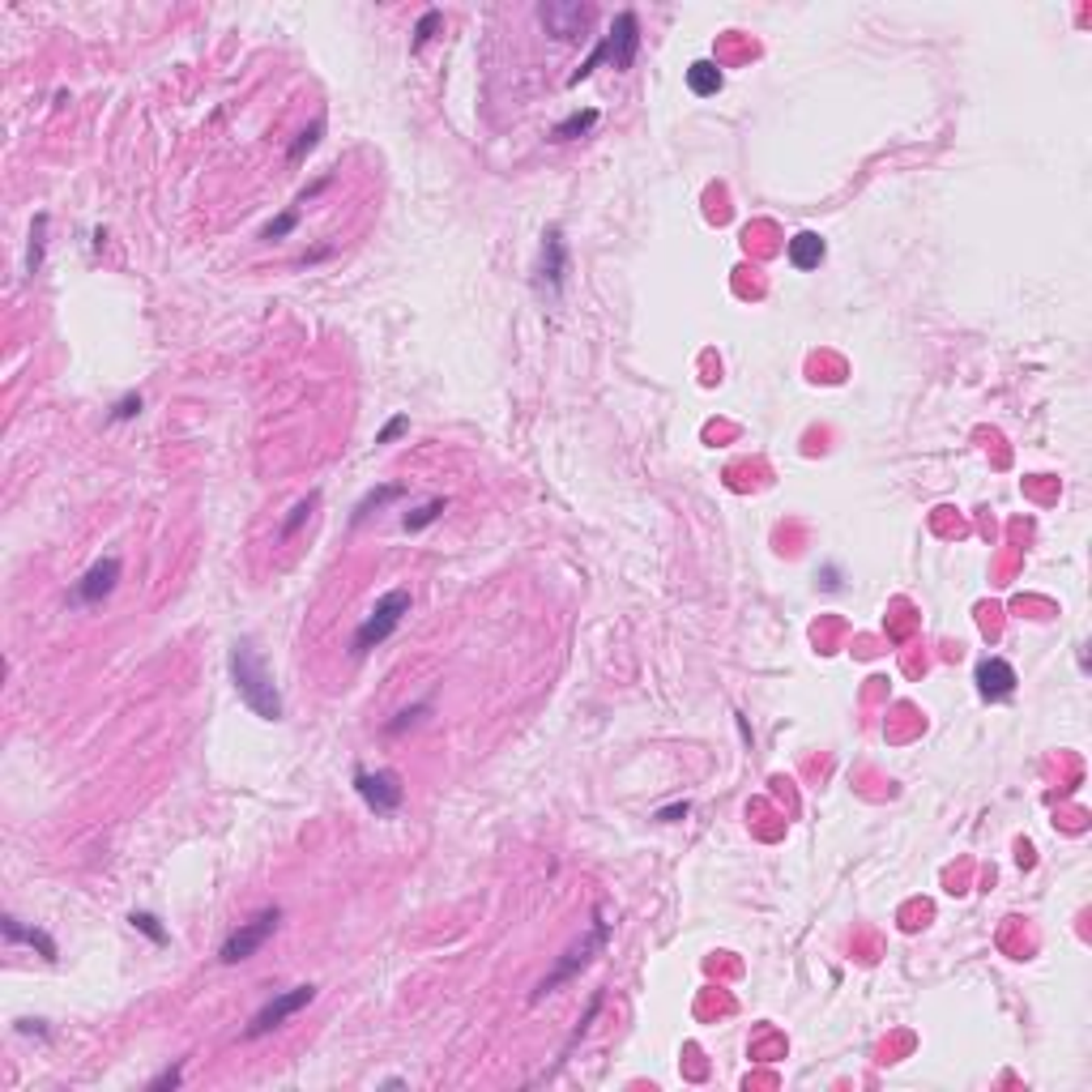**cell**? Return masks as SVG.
<instances>
[{
    "label": "cell",
    "instance_id": "obj_1",
    "mask_svg": "<svg viewBox=\"0 0 1092 1092\" xmlns=\"http://www.w3.org/2000/svg\"><path fill=\"white\" fill-rule=\"evenodd\" d=\"M231 683H235L239 700L248 704L260 722H282V692L253 641L231 644Z\"/></svg>",
    "mask_w": 1092,
    "mask_h": 1092
},
{
    "label": "cell",
    "instance_id": "obj_2",
    "mask_svg": "<svg viewBox=\"0 0 1092 1092\" xmlns=\"http://www.w3.org/2000/svg\"><path fill=\"white\" fill-rule=\"evenodd\" d=\"M636 52H641V18H636L632 9H623L615 22H611V30L602 34V43H597V48L581 60V69L568 77V85H581L597 64H615L619 73H623V69L636 64Z\"/></svg>",
    "mask_w": 1092,
    "mask_h": 1092
},
{
    "label": "cell",
    "instance_id": "obj_3",
    "mask_svg": "<svg viewBox=\"0 0 1092 1092\" xmlns=\"http://www.w3.org/2000/svg\"><path fill=\"white\" fill-rule=\"evenodd\" d=\"M410 606H414V597H410V589H389L385 597H376V606H371V615L355 627V641H350V657H363L371 653L376 644H385L401 627V619L410 615Z\"/></svg>",
    "mask_w": 1092,
    "mask_h": 1092
},
{
    "label": "cell",
    "instance_id": "obj_4",
    "mask_svg": "<svg viewBox=\"0 0 1092 1092\" xmlns=\"http://www.w3.org/2000/svg\"><path fill=\"white\" fill-rule=\"evenodd\" d=\"M606 939H611V922H606V918H602V909H597V913H593V926H589V934L581 939V943H572V948L563 952V960L555 964V973H551V978H542V986L533 990V1003H538V999H546V994H555L563 981H572L576 973H585L589 960L606 948Z\"/></svg>",
    "mask_w": 1092,
    "mask_h": 1092
},
{
    "label": "cell",
    "instance_id": "obj_5",
    "mask_svg": "<svg viewBox=\"0 0 1092 1092\" xmlns=\"http://www.w3.org/2000/svg\"><path fill=\"white\" fill-rule=\"evenodd\" d=\"M278 922H282V909H260L256 918H248V922H239L231 934L223 939V948H218V960L223 964H244V960H253L269 939H274V930H278Z\"/></svg>",
    "mask_w": 1092,
    "mask_h": 1092
},
{
    "label": "cell",
    "instance_id": "obj_6",
    "mask_svg": "<svg viewBox=\"0 0 1092 1092\" xmlns=\"http://www.w3.org/2000/svg\"><path fill=\"white\" fill-rule=\"evenodd\" d=\"M568 286V244H563V226H546L542 231V248H538V269H533V290L542 299H560Z\"/></svg>",
    "mask_w": 1092,
    "mask_h": 1092
},
{
    "label": "cell",
    "instance_id": "obj_7",
    "mask_svg": "<svg viewBox=\"0 0 1092 1092\" xmlns=\"http://www.w3.org/2000/svg\"><path fill=\"white\" fill-rule=\"evenodd\" d=\"M311 999H316V986H311V981H308V986H290V990L274 994V999H269V1003H265V1008L253 1015V1024L244 1029V1037H248V1041H256V1037L274 1033V1029H278V1024H286V1020H290L295 1011L308 1008Z\"/></svg>",
    "mask_w": 1092,
    "mask_h": 1092
},
{
    "label": "cell",
    "instance_id": "obj_8",
    "mask_svg": "<svg viewBox=\"0 0 1092 1092\" xmlns=\"http://www.w3.org/2000/svg\"><path fill=\"white\" fill-rule=\"evenodd\" d=\"M355 794L363 798L367 807L376 815H392L401 807V798H406V789H401V777L392 773V768H355Z\"/></svg>",
    "mask_w": 1092,
    "mask_h": 1092
},
{
    "label": "cell",
    "instance_id": "obj_9",
    "mask_svg": "<svg viewBox=\"0 0 1092 1092\" xmlns=\"http://www.w3.org/2000/svg\"><path fill=\"white\" fill-rule=\"evenodd\" d=\"M538 22L555 39H581L593 22V9L581 0H546V4H538Z\"/></svg>",
    "mask_w": 1092,
    "mask_h": 1092
},
{
    "label": "cell",
    "instance_id": "obj_10",
    "mask_svg": "<svg viewBox=\"0 0 1092 1092\" xmlns=\"http://www.w3.org/2000/svg\"><path fill=\"white\" fill-rule=\"evenodd\" d=\"M973 683H978V696L990 704H1003L1015 696V666L1003 662V657H981L978 671H973Z\"/></svg>",
    "mask_w": 1092,
    "mask_h": 1092
},
{
    "label": "cell",
    "instance_id": "obj_11",
    "mask_svg": "<svg viewBox=\"0 0 1092 1092\" xmlns=\"http://www.w3.org/2000/svg\"><path fill=\"white\" fill-rule=\"evenodd\" d=\"M115 581H120V560H115V555L90 563V572H85L82 581L73 585V602H82V606H99L103 597H112Z\"/></svg>",
    "mask_w": 1092,
    "mask_h": 1092
},
{
    "label": "cell",
    "instance_id": "obj_12",
    "mask_svg": "<svg viewBox=\"0 0 1092 1092\" xmlns=\"http://www.w3.org/2000/svg\"><path fill=\"white\" fill-rule=\"evenodd\" d=\"M0 926H4V939H9V943H26V948H34L43 960H60L56 939H52L48 930H39V926H22L13 913H4V922H0Z\"/></svg>",
    "mask_w": 1092,
    "mask_h": 1092
},
{
    "label": "cell",
    "instance_id": "obj_13",
    "mask_svg": "<svg viewBox=\"0 0 1092 1092\" xmlns=\"http://www.w3.org/2000/svg\"><path fill=\"white\" fill-rule=\"evenodd\" d=\"M789 265L798 269V274H807V269H819L824 265V256H828V244H824V235H815V231H798L794 239H789Z\"/></svg>",
    "mask_w": 1092,
    "mask_h": 1092
},
{
    "label": "cell",
    "instance_id": "obj_14",
    "mask_svg": "<svg viewBox=\"0 0 1092 1092\" xmlns=\"http://www.w3.org/2000/svg\"><path fill=\"white\" fill-rule=\"evenodd\" d=\"M687 85H692L696 99H713V94L726 85V73H722L713 60H696V64H687Z\"/></svg>",
    "mask_w": 1092,
    "mask_h": 1092
},
{
    "label": "cell",
    "instance_id": "obj_15",
    "mask_svg": "<svg viewBox=\"0 0 1092 1092\" xmlns=\"http://www.w3.org/2000/svg\"><path fill=\"white\" fill-rule=\"evenodd\" d=\"M593 124H597V112L585 107V112H572L568 120H560V124L551 128V137H555V141H576V137H585Z\"/></svg>",
    "mask_w": 1092,
    "mask_h": 1092
},
{
    "label": "cell",
    "instance_id": "obj_16",
    "mask_svg": "<svg viewBox=\"0 0 1092 1092\" xmlns=\"http://www.w3.org/2000/svg\"><path fill=\"white\" fill-rule=\"evenodd\" d=\"M43 248H48V214H39L30 226V248H26V274L34 278L43 269Z\"/></svg>",
    "mask_w": 1092,
    "mask_h": 1092
},
{
    "label": "cell",
    "instance_id": "obj_17",
    "mask_svg": "<svg viewBox=\"0 0 1092 1092\" xmlns=\"http://www.w3.org/2000/svg\"><path fill=\"white\" fill-rule=\"evenodd\" d=\"M440 512H444V500H427V504H419L414 512H406V517H401V530H406V533L427 530L431 521H440Z\"/></svg>",
    "mask_w": 1092,
    "mask_h": 1092
},
{
    "label": "cell",
    "instance_id": "obj_18",
    "mask_svg": "<svg viewBox=\"0 0 1092 1092\" xmlns=\"http://www.w3.org/2000/svg\"><path fill=\"white\" fill-rule=\"evenodd\" d=\"M397 495H401V487H376V491H367L363 500L355 504V517H350V521L359 525V521H367V517H371V508L389 504V500H397Z\"/></svg>",
    "mask_w": 1092,
    "mask_h": 1092
},
{
    "label": "cell",
    "instance_id": "obj_19",
    "mask_svg": "<svg viewBox=\"0 0 1092 1092\" xmlns=\"http://www.w3.org/2000/svg\"><path fill=\"white\" fill-rule=\"evenodd\" d=\"M128 922H133V930H141V934H145L150 943H158V948L167 943V930L158 926V918H154V913H145V909H137V913H128Z\"/></svg>",
    "mask_w": 1092,
    "mask_h": 1092
},
{
    "label": "cell",
    "instance_id": "obj_20",
    "mask_svg": "<svg viewBox=\"0 0 1092 1092\" xmlns=\"http://www.w3.org/2000/svg\"><path fill=\"white\" fill-rule=\"evenodd\" d=\"M316 504H320V491H311L308 500H299V504L290 508V517L282 521V538H290V533L299 530V525H304V521L311 517V508H316Z\"/></svg>",
    "mask_w": 1092,
    "mask_h": 1092
},
{
    "label": "cell",
    "instance_id": "obj_21",
    "mask_svg": "<svg viewBox=\"0 0 1092 1092\" xmlns=\"http://www.w3.org/2000/svg\"><path fill=\"white\" fill-rule=\"evenodd\" d=\"M320 133H325V115H320V120H311V128L299 133V141L290 145V163H299L304 154H311V150H316V141H320Z\"/></svg>",
    "mask_w": 1092,
    "mask_h": 1092
},
{
    "label": "cell",
    "instance_id": "obj_22",
    "mask_svg": "<svg viewBox=\"0 0 1092 1092\" xmlns=\"http://www.w3.org/2000/svg\"><path fill=\"white\" fill-rule=\"evenodd\" d=\"M440 22H444V13H440V9H427V13L419 18V26H414V43H410V48L419 52L422 43H427V39H431V34L440 30Z\"/></svg>",
    "mask_w": 1092,
    "mask_h": 1092
},
{
    "label": "cell",
    "instance_id": "obj_23",
    "mask_svg": "<svg viewBox=\"0 0 1092 1092\" xmlns=\"http://www.w3.org/2000/svg\"><path fill=\"white\" fill-rule=\"evenodd\" d=\"M295 223H299V209H286L282 218H274V223L260 231V239H282V235H290V231H295Z\"/></svg>",
    "mask_w": 1092,
    "mask_h": 1092
},
{
    "label": "cell",
    "instance_id": "obj_24",
    "mask_svg": "<svg viewBox=\"0 0 1092 1092\" xmlns=\"http://www.w3.org/2000/svg\"><path fill=\"white\" fill-rule=\"evenodd\" d=\"M184 1084V1063H175V1066H167L163 1075H154L150 1080V1092H163V1088H180Z\"/></svg>",
    "mask_w": 1092,
    "mask_h": 1092
},
{
    "label": "cell",
    "instance_id": "obj_25",
    "mask_svg": "<svg viewBox=\"0 0 1092 1092\" xmlns=\"http://www.w3.org/2000/svg\"><path fill=\"white\" fill-rule=\"evenodd\" d=\"M137 414H141V397H137V392H128V397H120V401H115V410H112V422L137 419Z\"/></svg>",
    "mask_w": 1092,
    "mask_h": 1092
},
{
    "label": "cell",
    "instance_id": "obj_26",
    "mask_svg": "<svg viewBox=\"0 0 1092 1092\" xmlns=\"http://www.w3.org/2000/svg\"><path fill=\"white\" fill-rule=\"evenodd\" d=\"M597 1011H602V994H593V999H589V1011H585V1020H581V1024H576V1033H572V1041H568V1050H572V1045H576V1041H581V1037L589 1033V1024H593V1015H597ZM568 1050H563V1054H568Z\"/></svg>",
    "mask_w": 1092,
    "mask_h": 1092
},
{
    "label": "cell",
    "instance_id": "obj_27",
    "mask_svg": "<svg viewBox=\"0 0 1092 1092\" xmlns=\"http://www.w3.org/2000/svg\"><path fill=\"white\" fill-rule=\"evenodd\" d=\"M406 427H410V419H406V414H397V419H389V422H385V427H380V436H376V444H392V440H397V436H401Z\"/></svg>",
    "mask_w": 1092,
    "mask_h": 1092
},
{
    "label": "cell",
    "instance_id": "obj_28",
    "mask_svg": "<svg viewBox=\"0 0 1092 1092\" xmlns=\"http://www.w3.org/2000/svg\"><path fill=\"white\" fill-rule=\"evenodd\" d=\"M419 713H427V704H414V708L397 713V722H389V734H401L406 726H414V722H419Z\"/></svg>",
    "mask_w": 1092,
    "mask_h": 1092
},
{
    "label": "cell",
    "instance_id": "obj_29",
    "mask_svg": "<svg viewBox=\"0 0 1092 1092\" xmlns=\"http://www.w3.org/2000/svg\"><path fill=\"white\" fill-rule=\"evenodd\" d=\"M674 815H687V803H678V807H666V811H657V819H674Z\"/></svg>",
    "mask_w": 1092,
    "mask_h": 1092
},
{
    "label": "cell",
    "instance_id": "obj_30",
    "mask_svg": "<svg viewBox=\"0 0 1092 1092\" xmlns=\"http://www.w3.org/2000/svg\"><path fill=\"white\" fill-rule=\"evenodd\" d=\"M824 589H840V581H837V568H824Z\"/></svg>",
    "mask_w": 1092,
    "mask_h": 1092
}]
</instances>
